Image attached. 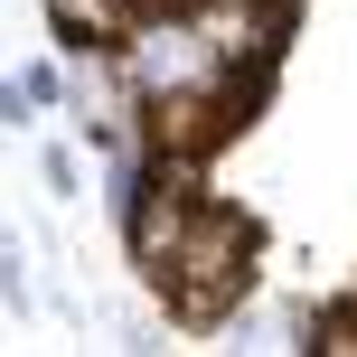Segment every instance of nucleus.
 I'll return each instance as SVG.
<instances>
[{
  "label": "nucleus",
  "mask_w": 357,
  "mask_h": 357,
  "mask_svg": "<svg viewBox=\"0 0 357 357\" xmlns=\"http://www.w3.org/2000/svg\"><path fill=\"white\" fill-rule=\"evenodd\" d=\"M0 301L29 310V273H19V235H0Z\"/></svg>",
  "instance_id": "nucleus-3"
},
{
  "label": "nucleus",
  "mask_w": 357,
  "mask_h": 357,
  "mask_svg": "<svg viewBox=\"0 0 357 357\" xmlns=\"http://www.w3.org/2000/svg\"><path fill=\"white\" fill-rule=\"evenodd\" d=\"M113 216H123V245L142 264V282L160 291V310L178 329H216V320H235L254 301V282H264V226L245 207H226V197H197L188 169H169L160 151H151V169L132 178V197Z\"/></svg>",
  "instance_id": "nucleus-1"
},
{
  "label": "nucleus",
  "mask_w": 357,
  "mask_h": 357,
  "mask_svg": "<svg viewBox=\"0 0 357 357\" xmlns=\"http://www.w3.org/2000/svg\"><path fill=\"white\" fill-rule=\"evenodd\" d=\"M19 85H29V104H66V75H56V66H29Z\"/></svg>",
  "instance_id": "nucleus-6"
},
{
  "label": "nucleus",
  "mask_w": 357,
  "mask_h": 357,
  "mask_svg": "<svg viewBox=\"0 0 357 357\" xmlns=\"http://www.w3.org/2000/svg\"><path fill=\"white\" fill-rule=\"evenodd\" d=\"M123 0H47V29H56V47H75V56H104L113 38H123Z\"/></svg>",
  "instance_id": "nucleus-2"
},
{
  "label": "nucleus",
  "mask_w": 357,
  "mask_h": 357,
  "mask_svg": "<svg viewBox=\"0 0 357 357\" xmlns=\"http://www.w3.org/2000/svg\"><path fill=\"white\" fill-rule=\"evenodd\" d=\"M29 123V85H19V75H0V132H19Z\"/></svg>",
  "instance_id": "nucleus-5"
},
{
  "label": "nucleus",
  "mask_w": 357,
  "mask_h": 357,
  "mask_svg": "<svg viewBox=\"0 0 357 357\" xmlns=\"http://www.w3.org/2000/svg\"><path fill=\"white\" fill-rule=\"evenodd\" d=\"M38 169H47V197H85V188H75V151H47Z\"/></svg>",
  "instance_id": "nucleus-4"
}]
</instances>
